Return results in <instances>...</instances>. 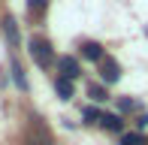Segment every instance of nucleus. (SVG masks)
Wrapping results in <instances>:
<instances>
[{"label": "nucleus", "instance_id": "obj_1", "mask_svg": "<svg viewBox=\"0 0 148 145\" xmlns=\"http://www.w3.org/2000/svg\"><path fill=\"white\" fill-rule=\"evenodd\" d=\"M30 55H33V61H36V67H51L55 64V51H51V42L45 36H30Z\"/></svg>", "mask_w": 148, "mask_h": 145}, {"label": "nucleus", "instance_id": "obj_2", "mask_svg": "<svg viewBox=\"0 0 148 145\" xmlns=\"http://www.w3.org/2000/svg\"><path fill=\"white\" fill-rule=\"evenodd\" d=\"M100 79H103L106 85L118 82V79H121V67H118V61H112V57H103V61H100Z\"/></svg>", "mask_w": 148, "mask_h": 145}, {"label": "nucleus", "instance_id": "obj_3", "mask_svg": "<svg viewBox=\"0 0 148 145\" xmlns=\"http://www.w3.org/2000/svg\"><path fill=\"white\" fill-rule=\"evenodd\" d=\"M58 70H60V79H70V82L82 72V70H79V61L70 57V55H66V57H58Z\"/></svg>", "mask_w": 148, "mask_h": 145}, {"label": "nucleus", "instance_id": "obj_4", "mask_svg": "<svg viewBox=\"0 0 148 145\" xmlns=\"http://www.w3.org/2000/svg\"><path fill=\"white\" fill-rule=\"evenodd\" d=\"M82 57H88V61H103V45H100V42H91V39H88V42H82Z\"/></svg>", "mask_w": 148, "mask_h": 145}, {"label": "nucleus", "instance_id": "obj_5", "mask_svg": "<svg viewBox=\"0 0 148 145\" xmlns=\"http://www.w3.org/2000/svg\"><path fill=\"white\" fill-rule=\"evenodd\" d=\"M3 34H6V39H9V45L18 42V24H15V18H12V15L3 18Z\"/></svg>", "mask_w": 148, "mask_h": 145}, {"label": "nucleus", "instance_id": "obj_6", "mask_svg": "<svg viewBox=\"0 0 148 145\" xmlns=\"http://www.w3.org/2000/svg\"><path fill=\"white\" fill-rule=\"evenodd\" d=\"M100 124H103V130H109V133H121V127H124L121 115H103Z\"/></svg>", "mask_w": 148, "mask_h": 145}, {"label": "nucleus", "instance_id": "obj_7", "mask_svg": "<svg viewBox=\"0 0 148 145\" xmlns=\"http://www.w3.org/2000/svg\"><path fill=\"white\" fill-rule=\"evenodd\" d=\"M55 91H58V97H60V100H70L76 88H73V82H70V79H58V82H55Z\"/></svg>", "mask_w": 148, "mask_h": 145}, {"label": "nucleus", "instance_id": "obj_8", "mask_svg": "<svg viewBox=\"0 0 148 145\" xmlns=\"http://www.w3.org/2000/svg\"><path fill=\"white\" fill-rule=\"evenodd\" d=\"M45 9H49V0H27V12L33 18H39Z\"/></svg>", "mask_w": 148, "mask_h": 145}, {"label": "nucleus", "instance_id": "obj_9", "mask_svg": "<svg viewBox=\"0 0 148 145\" xmlns=\"http://www.w3.org/2000/svg\"><path fill=\"white\" fill-rule=\"evenodd\" d=\"M88 97H91L94 103H103V100H109V94H106V88H103V85H91V88H88Z\"/></svg>", "mask_w": 148, "mask_h": 145}, {"label": "nucleus", "instance_id": "obj_10", "mask_svg": "<svg viewBox=\"0 0 148 145\" xmlns=\"http://www.w3.org/2000/svg\"><path fill=\"white\" fill-rule=\"evenodd\" d=\"M100 118H103V112L94 109V106H88V109L82 112V121H85V124H100Z\"/></svg>", "mask_w": 148, "mask_h": 145}, {"label": "nucleus", "instance_id": "obj_11", "mask_svg": "<svg viewBox=\"0 0 148 145\" xmlns=\"http://www.w3.org/2000/svg\"><path fill=\"white\" fill-rule=\"evenodd\" d=\"M12 79H15V85H18L21 91H27V79H24V70L18 67L15 61H12Z\"/></svg>", "mask_w": 148, "mask_h": 145}, {"label": "nucleus", "instance_id": "obj_12", "mask_svg": "<svg viewBox=\"0 0 148 145\" xmlns=\"http://www.w3.org/2000/svg\"><path fill=\"white\" fill-rule=\"evenodd\" d=\"M121 145H145V139H142V133H124Z\"/></svg>", "mask_w": 148, "mask_h": 145}, {"label": "nucleus", "instance_id": "obj_13", "mask_svg": "<svg viewBox=\"0 0 148 145\" xmlns=\"http://www.w3.org/2000/svg\"><path fill=\"white\" fill-rule=\"evenodd\" d=\"M118 109H121V112H133V109H136V103H133L130 97H121V100H118Z\"/></svg>", "mask_w": 148, "mask_h": 145}, {"label": "nucleus", "instance_id": "obj_14", "mask_svg": "<svg viewBox=\"0 0 148 145\" xmlns=\"http://www.w3.org/2000/svg\"><path fill=\"white\" fill-rule=\"evenodd\" d=\"M27 145H49V133H42V136H30Z\"/></svg>", "mask_w": 148, "mask_h": 145}, {"label": "nucleus", "instance_id": "obj_15", "mask_svg": "<svg viewBox=\"0 0 148 145\" xmlns=\"http://www.w3.org/2000/svg\"><path fill=\"white\" fill-rule=\"evenodd\" d=\"M136 127H139V130H142V127H148V115H145V112L136 118Z\"/></svg>", "mask_w": 148, "mask_h": 145}]
</instances>
